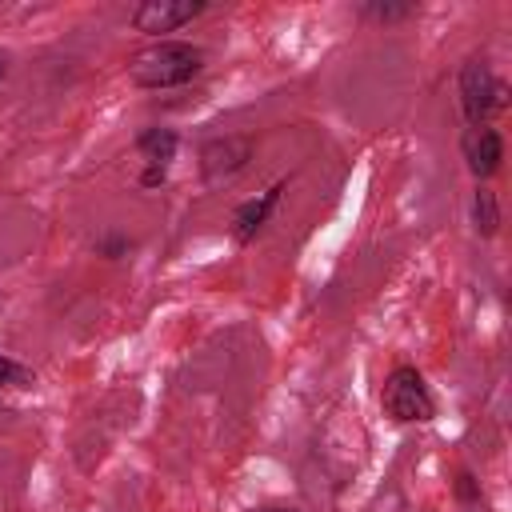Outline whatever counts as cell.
I'll return each instance as SVG.
<instances>
[{
	"mask_svg": "<svg viewBox=\"0 0 512 512\" xmlns=\"http://www.w3.org/2000/svg\"><path fill=\"white\" fill-rule=\"evenodd\" d=\"M460 156H464L468 172L484 184V180H492V176L500 172V164H504V136H500L492 124H484V128H464V136H460Z\"/></svg>",
	"mask_w": 512,
	"mask_h": 512,
	"instance_id": "7",
	"label": "cell"
},
{
	"mask_svg": "<svg viewBox=\"0 0 512 512\" xmlns=\"http://www.w3.org/2000/svg\"><path fill=\"white\" fill-rule=\"evenodd\" d=\"M204 12H208V0H140L128 12V20H132L136 32L160 36V32H176V28L192 24Z\"/></svg>",
	"mask_w": 512,
	"mask_h": 512,
	"instance_id": "4",
	"label": "cell"
},
{
	"mask_svg": "<svg viewBox=\"0 0 512 512\" xmlns=\"http://www.w3.org/2000/svg\"><path fill=\"white\" fill-rule=\"evenodd\" d=\"M380 404H384V416L392 424H428V420H436V396H432L424 372L412 368V364H396L384 376Z\"/></svg>",
	"mask_w": 512,
	"mask_h": 512,
	"instance_id": "3",
	"label": "cell"
},
{
	"mask_svg": "<svg viewBox=\"0 0 512 512\" xmlns=\"http://www.w3.org/2000/svg\"><path fill=\"white\" fill-rule=\"evenodd\" d=\"M416 12H420L416 0H364V4H356V16L368 24H400V20H412Z\"/></svg>",
	"mask_w": 512,
	"mask_h": 512,
	"instance_id": "9",
	"label": "cell"
},
{
	"mask_svg": "<svg viewBox=\"0 0 512 512\" xmlns=\"http://www.w3.org/2000/svg\"><path fill=\"white\" fill-rule=\"evenodd\" d=\"M168 180V168H160V164H144L140 168V176H136V184L140 188H160Z\"/></svg>",
	"mask_w": 512,
	"mask_h": 512,
	"instance_id": "13",
	"label": "cell"
},
{
	"mask_svg": "<svg viewBox=\"0 0 512 512\" xmlns=\"http://www.w3.org/2000/svg\"><path fill=\"white\" fill-rule=\"evenodd\" d=\"M32 384H36V372L28 364H20V360L0 352V392L4 388H32Z\"/></svg>",
	"mask_w": 512,
	"mask_h": 512,
	"instance_id": "12",
	"label": "cell"
},
{
	"mask_svg": "<svg viewBox=\"0 0 512 512\" xmlns=\"http://www.w3.org/2000/svg\"><path fill=\"white\" fill-rule=\"evenodd\" d=\"M132 248H136V240H132V236H124V232H116V228H108V232H104V236H96V244H92V252H96V256H104V260H124Z\"/></svg>",
	"mask_w": 512,
	"mask_h": 512,
	"instance_id": "11",
	"label": "cell"
},
{
	"mask_svg": "<svg viewBox=\"0 0 512 512\" xmlns=\"http://www.w3.org/2000/svg\"><path fill=\"white\" fill-rule=\"evenodd\" d=\"M136 152L144 156V164L172 168V160H176V152H180V132H176V128H164V124L140 128V132H136Z\"/></svg>",
	"mask_w": 512,
	"mask_h": 512,
	"instance_id": "8",
	"label": "cell"
},
{
	"mask_svg": "<svg viewBox=\"0 0 512 512\" xmlns=\"http://www.w3.org/2000/svg\"><path fill=\"white\" fill-rule=\"evenodd\" d=\"M284 192H288V184L276 180L272 188H264V192H256V196H248V200H240V204L232 208V220H228L232 240H236V244H252V240L268 228V220H272V212H276V204H280Z\"/></svg>",
	"mask_w": 512,
	"mask_h": 512,
	"instance_id": "6",
	"label": "cell"
},
{
	"mask_svg": "<svg viewBox=\"0 0 512 512\" xmlns=\"http://www.w3.org/2000/svg\"><path fill=\"white\" fill-rule=\"evenodd\" d=\"M260 512H300V508H292V504H268V508H260Z\"/></svg>",
	"mask_w": 512,
	"mask_h": 512,
	"instance_id": "15",
	"label": "cell"
},
{
	"mask_svg": "<svg viewBox=\"0 0 512 512\" xmlns=\"http://www.w3.org/2000/svg\"><path fill=\"white\" fill-rule=\"evenodd\" d=\"M456 92H460V112H464L468 128H484L508 108V84L496 76V68L484 56H468L460 64Z\"/></svg>",
	"mask_w": 512,
	"mask_h": 512,
	"instance_id": "2",
	"label": "cell"
},
{
	"mask_svg": "<svg viewBox=\"0 0 512 512\" xmlns=\"http://www.w3.org/2000/svg\"><path fill=\"white\" fill-rule=\"evenodd\" d=\"M8 68H12V56L0 48V84H4V76H8Z\"/></svg>",
	"mask_w": 512,
	"mask_h": 512,
	"instance_id": "14",
	"label": "cell"
},
{
	"mask_svg": "<svg viewBox=\"0 0 512 512\" xmlns=\"http://www.w3.org/2000/svg\"><path fill=\"white\" fill-rule=\"evenodd\" d=\"M472 228L484 240H492L500 232V200L488 184H476V192H472Z\"/></svg>",
	"mask_w": 512,
	"mask_h": 512,
	"instance_id": "10",
	"label": "cell"
},
{
	"mask_svg": "<svg viewBox=\"0 0 512 512\" xmlns=\"http://www.w3.org/2000/svg\"><path fill=\"white\" fill-rule=\"evenodd\" d=\"M204 48L192 40H152L148 48H140L128 64V80L136 88L148 92H168V88H184L204 72Z\"/></svg>",
	"mask_w": 512,
	"mask_h": 512,
	"instance_id": "1",
	"label": "cell"
},
{
	"mask_svg": "<svg viewBox=\"0 0 512 512\" xmlns=\"http://www.w3.org/2000/svg\"><path fill=\"white\" fill-rule=\"evenodd\" d=\"M252 160V140L248 136H212L200 148V176L208 188L228 184L232 176H240Z\"/></svg>",
	"mask_w": 512,
	"mask_h": 512,
	"instance_id": "5",
	"label": "cell"
}]
</instances>
